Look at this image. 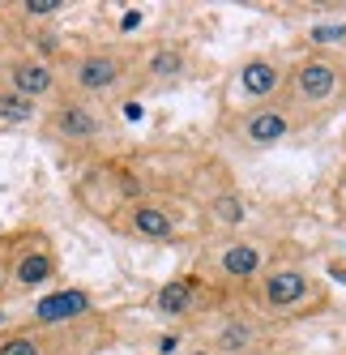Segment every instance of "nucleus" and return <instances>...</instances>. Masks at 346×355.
<instances>
[{"instance_id":"obj_10","label":"nucleus","mask_w":346,"mask_h":355,"mask_svg":"<svg viewBox=\"0 0 346 355\" xmlns=\"http://www.w3.org/2000/svg\"><path fill=\"white\" fill-rule=\"evenodd\" d=\"M111 227L120 236L137 240V244H176L180 232H184V218H180V206L171 197L145 193V197L129 201V206L111 218Z\"/></svg>"},{"instance_id":"obj_1","label":"nucleus","mask_w":346,"mask_h":355,"mask_svg":"<svg viewBox=\"0 0 346 355\" xmlns=\"http://www.w3.org/2000/svg\"><path fill=\"white\" fill-rule=\"evenodd\" d=\"M244 304H248L265 325H278V321H300V317L320 313L329 304V291H325V278H320L308 261L274 257L269 270L248 287Z\"/></svg>"},{"instance_id":"obj_20","label":"nucleus","mask_w":346,"mask_h":355,"mask_svg":"<svg viewBox=\"0 0 346 355\" xmlns=\"http://www.w3.org/2000/svg\"><path fill=\"white\" fill-rule=\"evenodd\" d=\"M180 355H214V351H210V347H206V343H192V347H184V351H180Z\"/></svg>"},{"instance_id":"obj_2","label":"nucleus","mask_w":346,"mask_h":355,"mask_svg":"<svg viewBox=\"0 0 346 355\" xmlns=\"http://www.w3.org/2000/svg\"><path fill=\"white\" fill-rule=\"evenodd\" d=\"M278 252L269 240L261 236H218L201 248V257H197L192 274L201 278V283L222 295V300H244L248 295V287L257 283V278L269 270V261H274Z\"/></svg>"},{"instance_id":"obj_6","label":"nucleus","mask_w":346,"mask_h":355,"mask_svg":"<svg viewBox=\"0 0 346 355\" xmlns=\"http://www.w3.org/2000/svg\"><path fill=\"white\" fill-rule=\"evenodd\" d=\"M39 129L56 146L94 150V146H103L116 133V120H111L107 103H94V98H82V94H60L56 103L43 107Z\"/></svg>"},{"instance_id":"obj_15","label":"nucleus","mask_w":346,"mask_h":355,"mask_svg":"<svg viewBox=\"0 0 346 355\" xmlns=\"http://www.w3.org/2000/svg\"><path fill=\"white\" fill-rule=\"evenodd\" d=\"M73 334H52L26 321L0 329V355H73Z\"/></svg>"},{"instance_id":"obj_12","label":"nucleus","mask_w":346,"mask_h":355,"mask_svg":"<svg viewBox=\"0 0 346 355\" xmlns=\"http://www.w3.org/2000/svg\"><path fill=\"white\" fill-rule=\"evenodd\" d=\"M197 69L192 47L180 39H158L150 47L137 52V78L133 90H171V86H184Z\"/></svg>"},{"instance_id":"obj_16","label":"nucleus","mask_w":346,"mask_h":355,"mask_svg":"<svg viewBox=\"0 0 346 355\" xmlns=\"http://www.w3.org/2000/svg\"><path fill=\"white\" fill-rule=\"evenodd\" d=\"M206 218L218 227L222 236H239V227L248 223V197H244L239 189H218L206 201Z\"/></svg>"},{"instance_id":"obj_7","label":"nucleus","mask_w":346,"mask_h":355,"mask_svg":"<svg viewBox=\"0 0 346 355\" xmlns=\"http://www.w3.org/2000/svg\"><path fill=\"white\" fill-rule=\"evenodd\" d=\"M308 124L300 120L286 98H274V103H257L248 112H235L227 120V137L235 141L239 155H269L278 146H291L295 137H304Z\"/></svg>"},{"instance_id":"obj_19","label":"nucleus","mask_w":346,"mask_h":355,"mask_svg":"<svg viewBox=\"0 0 346 355\" xmlns=\"http://www.w3.org/2000/svg\"><path fill=\"white\" fill-rule=\"evenodd\" d=\"M334 210L346 218V163H342V171H338V180H334Z\"/></svg>"},{"instance_id":"obj_11","label":"nucleus","mask_w":346,"mask_h":355,"mask_svg":"<svg viewBox=\"0 0 346 355\" xmlns=\"http://www.w3.org/2000/svg\"><path fill=\"white\" fill-rule=\"evenodd\" d=\"M222 304V295H214L201 278H197L192 270L188 274H176L167 278L163 287H154L150 295V313L167 325H201L214 309Z\"/></svg>"},{"instance_id":"obj_3","label":"nucleus","mask_w":346,"mask_h":355,"mask_svg":"<svg viewBox=\"0 0 346 355\" xmlns=\"http://www.w3.org/2000/svg\"><path fill=\"white\" fill-rule=\"evenodd\" d=\"M286 103L300 112V120L320 124L329 120L342 103H346V56L342 52H325V47H308L291 60L286 73Z\"/></svg>"},{"instance_id":"obj_13","label":"nucleus","mask_w":346,"mask_h":355,"mask_svg":"<svg viewBox=\"0 0 346 355\" xmlns=\"http://www.w3.org/2000/svg\"><path fill=\"white\" fill-rule=\"evenodd\" d=\"M94 317H98V300L90 287H52L30 304L26 325L52 329V334H73L82 321H94Z\"/></svg>"},{"instance_id":"obj_9","label":"nucleus","mask_w":346,"mask_h":355,"mask_svg":"<svg viewBox=\"0 0 346 355\" xmlns=\"http://www.w3.org/2000/svg\"><path fill=\"white\" fill-rule=\"evenodd\" d=\"M286 73H291V60L278 52L244 56L231 69V82L222 86V107L235 116V112H248L257 103H274V98L286 94Z\"/></svg>"},{"instance_id":"obj_17","label":"nucleus","mask_w":346,"mask_h":355,"mask_svg":"<svg viewBox=\"0 0 346 355\" xmlns=\"http://www.w3.org/2000/svg\"><path fill=\"white\" fill-rule=\"evenodd\" d=\"M39 120H43V107L35 98L17 94V90H9L0 82V129H35Z\"/></svg>"},{"instance_id":"obj_4","label":"nucleus","mask_w":346,"mask_h":355,"mask_svg":"<svg viewBox=\"0 0 346 355\" xmlns=\"http://www.w3.org/2000/svg\"><path fill=\"white\" fill-rule=\"evenodd\" d=\"M60 78H64V94H82L94 103L133 90L137 78V52L120 43H98V47H78L60 60Z\"/></svg>"},{"instance_id":"obj_14","label":"nucleus","mask_w":346,"mask_h":355,"mask_svg":"<svg viewBox=\"0 0 346 355\" xmlns=\"http://www.w3.org/2000/svg\"><path fill=\"white\" fill-rule=\"evenodd\" d=\"M0 82H5L9 90H17V94L35 98L39 107L56 103V98L64 94L60 64L43 60V56H35V52H26V47H21V52H13V56H5V64H0Z\"/></svg>"},{"instance_id":"obj_5","label":"nucleus","mask_w":346,"mask_h":355,"mask_svg":"<svg viewBox=\"0 0 346 355\" xmlns=\"http://www.w3.org/2000/svg\"><path fill=\"white\" fill-rule=\"evenodd\" d=\"M56 278H60V252L47 232L26 227V232L0 240V291L5 295L52 291Z\"/></svg>"},{"instance_id":"obj_18","label":"nucleus","mask_w":346,"mask_h":355,"mask_svg":"<svg viewBox=\"0 0 346 355\" xmlns=\"http://www.w3.org/2000/svg\"><path fill=\"white\" fill-rule=\"evenodd\" d=\"M13 13H17V21H30V26L39 31L43 21H52V17L64 13V0H21Z\"/></svg>"},{"instance_id":"obj_8","label":"nucleus","mask_w":346,"mask_h":355,"mask_svg":"<svg viewBox=\"0 0 346 355\" xmlns=\"http://www.w3.org/2000/svg\"><path fill=\"white\" fill-rule=\"evenodd\" d=\"M197 329L214 355H269V325L244 300H222Z\"/></svg>"}]
</instances>
